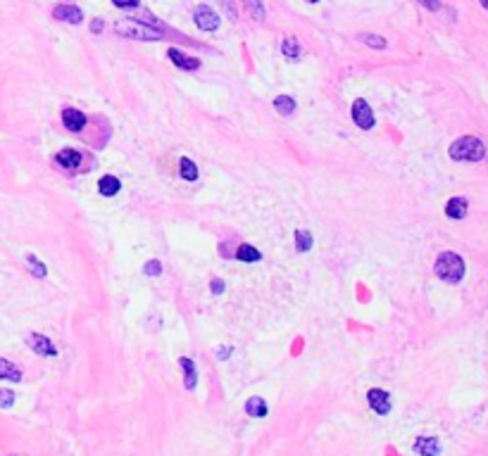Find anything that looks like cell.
<instances>
[{
    "instance_id": "cell-3",
    "label": "cell",
    "mask_w": 488,
    "mask_h": 456,
    "mask_svg": "<svg viewBox=\"0 0 488 456\" xmlns=\"http://www.w3.org/2000/svg\"><path fill=\"white\" fill-rule=\"evenodd\" d=\"M115 31L117 36L131 41H162V31L153 29V26L143 24L138 19H120L115 24Z\"/></svg>"
},
{
    "instance_id": "cell-15",
    "label": "cell",
    "mask_w": 488,
    "mask_h": 456,
    "mask_svg": "<svg viewBox=\"0 0 488 456\" xmlns=\"http://www.w3.org/2000/svg\"><path fill=\"white\" fill-rule=\"evenodd\" d=\"M98 190H100V195H105V197H112V195H117V192L122 190V181L117 179V176H100V181H98Z\"/></svg>"
},
{
    "instance_id": "cell-27",
    "label": "cell",
    "mask_w": 488,
    "mask_h": 456,
    "mask_svg": "<svg viewBox=\"0 0 488 456\" xmlns=\"http://www.w3.org/2000/svg\"><path fill=\"white\" fill-rule=\"evenodd\" d=\"M112 5L120 8V10H133V8L141 5V0H112Z\"/></svg>"
},
{
    "instance_id": "cell-12",
    "label": "cell",
    "mask_w": 488,
    "mask_h": 456,
    "mask_svg": "<svg viewBox=\"0 0 488 456\" xmlns=\"http://www.w3.org/2000/svg\"><path fill=\"white\" fill-rule=\"evenodd\" d=\"M55 162L64 166V169H77V166L82 164V152L74 148H64L55 155Z\"/></svg>"
},
{
    "instance_id": "cell-18",
    "label": "cell",
    "mask_w": 488,
    "mask_h": 456,
    "mask_svg": "<svg viewBox=\"0 0 488 456\" xmlns=\"http://www.w3.org/2000/svg\"><path fill=\"white\" fill-rule=\"evenodd\" d=\"M0 380H12V383H19L21 371L15 366V364H10L8 359H0Z\"/></svg>"
},
{
    "instance_id": "cell-7",
    "label": "cell",
    "mask_w": 488,
    "mask_h": 456,
    "mask_svg": "<svg viewBox=\"0 0 488 456\" xmlns=\"http://www.w3.org/2000/svg\"><path fill=\"white\" fill-rule=\"evenodd\" d=\"M26 342H29V347L34 350L36 354H41V357H55L57 354V347L53 345L50 337L41 335V333H34V335L26 337Z\"/></svg>"
},
{
    "instance_id": "cell-20",
    "label": "cell",
    "mask_w": 488,
    "mask_h": 456,
    "mask_svg": "<svg viewBox=\"0 0 488 456\" xmlns=\"http://www.w3.org/2000/svg\"><path fill=\"white\" fill-rule=\"evenodd\" d=\"M245 10L250 12V17L255 21H265L267 12H265V5H262V0H243Z\"/></svg>"
},
{
    "instance_id": "cell-19",
    "label": "cell",
    "mask_w": 488,
    "mask_h": 456,
    "mask_svg": "<svg viewBox=\"0 0 488 456\" xmlns=\"http://www.w3.org/2000/svg\"><path fill=\"white\" fill-rule=\"evenodd\" d=\"M274 110L283 117H291L293 112H296V100H293L291 95H279L274 100Z\"/></svg>"
},
{
    "instance_id": "cell-30",
    "label": "cell",
    "mask_w": 488,
    "mask_h": 456,
    "mask_svg": "<svg viewBox=\"0 0 488 456\" xmlns=\"http://www.w3.org/2000/svg\"><path fill=\"white\" fill-rule=\"evenodd\" d=\"M420 5H424L426 10H431V12H436V10L441 8V0H420Z\"/></svg>"
},
{
    "instance_id": "cell-23",
    "label": "cell",
    "mask_w": 488,
    "mask_h": 456,
    "mask_svg": "<svg viewBox=\"0 0 488 456\" xmlns=\"http://www.w3.org/2000/svg\"><path fill=\"white\" fill-rule=\"evenodd\" d=\"M179 171H181V176H184L186 181H196V179H198V166L193 164L191 159H186V157H181Z\"/></svg>"
},
{
    "instance_id": "cell-8",
    "label": "cell",
    "mask_w": 488,
    "mask_h": 456,
    "mask_svg": "<svg viewBox=\"0 0 488 456\" xmlns=\"http://www.w3.org/2000/svg\"><path fill=\"white\" fill-rule=\"evenodd\" d=\"M53 19L57 21H69V24H79V21L84 19V12L77 8V5H57V8H53Z\"/></svg>"
},
{
    "instance_id": "cell-5",
    "label": "cell",
    "mask_w": 488,
    "mask_h": 456,
    "mask_svg": "<svg viewBox=\"0 0 488 456\" xmlns=\"http://www.w3.org/2000/svg\"><path fill=\"white\" fill-rule=\"evenodd\" d=\"M353 121H355L362 131H369V128H374V124H377L372 107H369V103L364 98H357L355 103H353Z\"/></svg>"
},
{
    "instance_id": "cell-17",
    "label": "cell",
    "mask_w": 488,
    "mask_h": 456,
    "mask_svg": "<svg viewBox=\"0 0 488 456\" xmlns=\"http://www.w3.org/2000/svg\"><path fill=\"white\" fill-rule=\"evenodd\" d=\"M281 52H283V57L296 62V60H300V55H303V48H300V43L293 39V36H288V39H283V43H281Z\"/></svg>"
},
{
    "instance_id": "cell-31",
    "label": "cell",
    "mask_w": 488,
    "mask_h": 456,
    "mask_svg": "<svg viewBox=\"0 0 488 456\" xmlns=\"http://www.w3.org/2000/svg\"><path fill=\"white\" fill-rule=\"evenodd\" d=\"M103 29H105V21L103 19H93V21H91V31H93V34H103Z\"/></svg>"
},
{
    "instance_id": "cell-26",
    "label": "cell",
    "mask_w": 488,
    "mask_h": 456,
    "mask_svg": "<svg viewBox=\"0 0 488 456\" xmlns=\"http://www.w3.org/2000/svg\"><path fill=\"white\" fill-rule=\"evenodd\" d=\"M12 404H15V393H12V390H3V388H0V406H3V409H10Z\"/></svg>"
},
{
    "instance_id": "cell-36",
    "label": "cell",
    "mask_w": 488,
    "mask_h": 456,
    "mask_svg": "<svg viewBox=\"0 0 488 456\" xmlns=\"http://www.w3.org/2000/svg\"><path fill=\"white\" fill-rule=\"evenodd\" d=\"M486 157H488V146H486Z\"/></svg>"
},
{
    "instance_id": "cell-13",
    "label": "cell",
    "mask_w": 488,
    "mask_h": 456,
    "mask_svg": "<svg viewBox=\"0 0 488 456\" xmlns=\"http://www.w3.org/2000/svg\"><path fill=\"white\" fill-rule=\"evenodd\" d=\"M467 209H469V202L464 197H453L448 200L446 205V217L448 219H464L467 217Z\"/></svg>"
},
{
    "instance_id": "cell-9",
    "label": "cell",
    "mask_w": 488,
    "mask_h": 456,
    "mask_svg": "<svg viewBox=\"0 0 488 456\" xmlns=\"http://www.w3.org/2000/svg\"><path fill=\"white\" fill-rule=\"evenodd\" d=\"M167 57L171 60V64H176L179 69H186V72H196V69H200V60L184 55V52L176 50V48H169V50H167Z\"/></svg>"
},
{
    "instance_id": "cell-11",
    "label": "cell",
    "mask_w": 488,
    "mask_h": 456,
    "mask_svg": "<svg viewBox=\"0 0 488 456\" xmlns=\"http://www.w3.org/2000/svg\"><path fill=\"white\" fill-rule=\"evenodd\" d=\"M415 452L420 456H438L441 454V442H438V437H417Z\"/></svg>"
},
{
    "instance_id": "cell-35",
    "label": "cell",
    "mask_w": 488,
    "mask_h": 456,
    "mask_svg": "<svg viewBox=\"0 0 488 456\" xmlns=\"http://www.w3.org/2000/svg\"><path fill=\"white\" fill-rule=\"evenodd\" d=\"M308 3H319V0H308Z\"/></svg>"
},
{
    "instance_id": "cell-2",
    "label": "cell",
    "mask_w": 488,
    "mask_h": 456,
    "mask_svg": "<svg viewBox=\"0 0 488 456\" xmlns=\"http://www.w3.org/2000/svg\"><path fill=\"white\" fill-rule=\"evenodd\" d=\"M433 271H436V276L441 278V281L446 283H460L464 278V271H467V266H464V259L460 255H455V252H441L436 259V266H433Z\"/></svg>"
},
{
    "instance_id": "cell-10",
    "label": "cell",
    "mask_w": 488,
    "mask_h": 456,
    "mask_svg": "<svg viewBox=\"0 0 488 456\" xmlns=\"http://www.w3.org/2000/svg\"><path fill=\"white\" fill-rule=\"evenodd\" d=\"M62 124H64L67 131L79 133V131H84V126H86V115H82L79 110H72V107H67V110L62 112Z\"/></svg>"
},
{
    "instance_id": "cell-22",
    "label": "cell",
    "mask_w": 488,
    "mask_h": 456,
    "mask_svg": "<svg viewBox=\"0 0 488 456\" xmlns=\"http://www.w3.org/2000/svg\"><path fill=\"white\" fill-rule=\"evenodd\" d=\"M312 233L310 230H305V228H298L296 230V248L298 252H308L310 248H312Z\"/></svg>"
},
{
    "instance_id": "cell-21",
    "label": "cell",
    "mask_w": 488,
    "mask_h": 456,
    "mask_svg": "<svg viewBox=\"0 0 488 456\" xmlns=\"http://www.w3.org/2000/svg\"><path fill=\"white\" fill-rule=\"evenodd\" d=\"M236 259H241V261H260L262 255L253 248V245H241V248L236 250Z\"/></svg>"
},
{
    "instance_id": "cell-1",
    "label": "cell",
    "mask_w": 488,
    "mask_h": 456,
    "mask_svg": "<svg viewBox=\"0 0 488 456\" xmlns=\"http://www.w3.org/2000/svg\"><path fill=\"white\" fill-rule=\"evenodd\" d=\"M448 155L455 162H481L486 157V143L476 136H462L448 148Z\"/></svg>"
},
{
    "instance_id": "cell-4",
    "label": "cell",
    "mask_w": 488,
    "mask_h": 456,
    "mask_svg": "<svg viewBox=\"0 0 488 456\" xmlns=\"http://www.w3.org/2000/svg\"><path fill=\"white\" fill-rule=\"evenodd\" d=\"M193 19H196V26L200 31H217L219 24H222L219 14L214 12L210 5H198V8L193 10Z\"/></svg>"
},
{
    "instance_id": "cell-14",
    "label": "cell",
    "mask_w": 488,
    "mask_h": 456,
    "mask_svg": "<svg viewBox=\"0 0 488 456\" xmlns=\"http://www.w3.org/2000/svg\"><path fill=\"white\" fill-rule=\"evenodd\" d=\"M179 366H181V371H184L186 390H193V388H196V383H198V371H196V364H193V359L181 357L179 359Z\"/></svg>"
},
{
    "instance_id": "cell-16",
    "label": "cell",
    "mask_w": 488,
    "mask_h": 456,
    "mask_svg": "<svg viewBox=\"0 0 488 456\" xmlns=\"http://www.w3.org/2000/svg\"><path fill=\"white\" fill-rule=\"evenodd\" d=\"M267 402L262 399V397H250L248 402H245V414L253 416V418H262L267 416Z\"/></svg>"
},
{
    "instance_id": "cell-25",
    "label": "cell",
    "mask_w": 488,
    "mask_h": 456,
    "mask_svg": "<svg viewBox=\"0 0 488 456\" xmlns=\"http://www.w3.org/2000/svg\"><path fill=\"white\" fill-rule=\"evenodd\" d=\"M26 261H29V271H31V273H34V276H36V278H46V273H48V269H46V266H43V264H41V261H39V259H36V257H34V255H26Z\"/></svg>"
},
{
    "instance_id": "cell-29",
    "label": "cell",
    "mask_w": 488,
    "mask_h": 456,
    "mask_svg": "<svg viewBox=\"0 0 488 456\" xmlns=\"http://www.w3.org/2000/svg\"><path fill=\"white\" fill-rule=\"evenodd\" d=\"M219 3H222V8L227 10L229 19H232V21H236V10H234V3H232V0H219Z\"/></svg>"
},
{
    "instance_id": "cell-28",
    "label": "cell",
    "mask_w": 488,
    "mask_h": 456,
    "mask_svg": "<svg viewBox=\"0 0 488 456\" xmlns=\"http://www.w3.org/2000/svg\"><path fill=\"white\" fill-rule=\"evenodd\" d=\"M146 273H148V276H160V273H162V264H160L158 259L148 261V264H146Z\"/></svg>"
},
{
    "instance_id": "cell-6",
    "label": "cell",
    "mask_w": 488,
    "mask_h": 456,
    "mask_svg": "<svg viewBox=\"0 0 488 456\" xmlns=\"http://www.w3.org/2000/svg\"><path fill=\"white\" fill-rule=\"evenodd\" d=\"M367 402H369V406H372V411H377L379 416H386V414H391V395L386 393V390H379V388H374V390H369L367 393Z\"/></svg>"
},
{
    "instance_id": "cell-24",
    "label": "cell",
    "mask_w": 488,
    "mask_h": 456,
    "mask_svg": "<svg viewBox=\"0 0 488 456\" xmlns=\"http://www.w3.org/2000/svg\"><path fill=\"white\" fill-rule=\"evenodd\" d=\"M357 39H360L364 46H369V48H379V50H384L386 48V39L384 36H374V34H360L357 36Z\"/></svg>"
},
{
    "instance_id": "cell-34",
    "label": "cell",
    "mask_w": 488,
    "mask_h": 456,
    "mask_svg": "<svg viewBox=\"0 0 488 456\" xmlns=\"http://www.w3.org/2000/svg\"><path fill=\"white\" fill-rule=\"evenodd\" d=\"M479 3H481V8H486V10H488V0H479Z\"/></svg>"
},
{
    "instance_id": "cell-33",
    "label": "cell",
    "mask_w": 488,
    "mask_h": 456,
    "mask_svg": "<svg viewBox=\"0 0 488 456\" xmlns=\"http://www.w3.org/2000/svg\"><path fill=\"white\" fill-rule=\"evenodd\" d=\"M229 354H232V347H219V350H217V359H222V361H224Z\"/></svg>"
},
{
    "instance_id": "cell-32",
    "label": "cell",
    "mask_w": 488,
    "mask_h": 456,
    "mask_svg": "<svg viewBox=\"0 0 488 456\" xmlns=\"http://www.w3.org/2000/svg\"><path fill=\"white\" fill-rule=\"evenodd\" d=\"M210 290H212V295H222L224 293V283L219 281V278H214V281L210 283Z\"/></svg>"
}]
</instances>
